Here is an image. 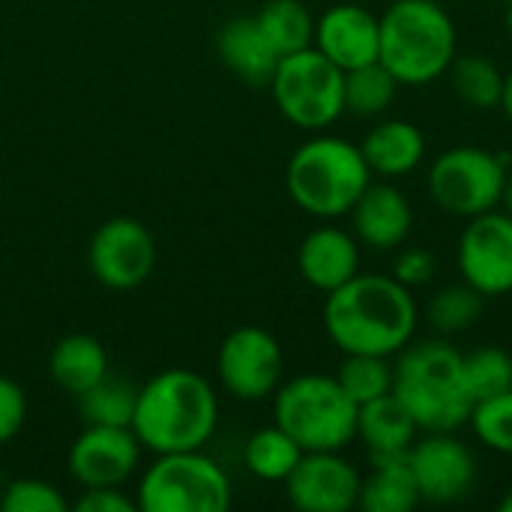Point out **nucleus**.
I'll list each match as a JSON object with an SVG mask.
<instances>
[{
    "instance_id": "nucleus-1",
    "label": "nucleus",
    "mask_w": 512,
    "mask_h": 512,
    "mask_svg": "<svg viewBox=\"0 0 512 512\" xmlns=\"http://www.w3.org/2000/svg\"><path fill=\"white\" fill-rule=\"evenodd\" d=\"M420 309L393 273H357L324 300V330L342 354L396 357L414 342Z\"/></svg>"
},
{
    "instance_id": "nucleus-2",
    "label": "nucleus",
    "mask_w": 512,
    "mask_h": 512,
    "mask_svg": "<svg viewBox=\"0 0 512 512\" xmlns=\"http://www.w3.org/2000/svg\"><path fill=\"white\" fill-rule=\"evenodd\" d=\"M219 423L213 384L192 369H165L138 387L132 432L150 453L204 450Z\"/></svg>"
},
{
    "instance_id": "nucleus-3",
    "label": "nucleus",
    "mask_w": 512,
    "mask_h": 512,
    "mask_svg": "<svg viewBox=\"0 0 512 512\" xmlns=\"http://www.w3.org/2000/svg\"><path fill=\"white\" fill-rule=\"evenodd\" d=\"M393 396L420 432H456L468 423L474 399L465 384L462 354L444 339L411 342L393 363Z\"/></svg>"
},
{
    "instance_id": "nucleus-4",
    "label": "nucleus",
    "mask_w": 512,
    "mask_h": 512,
    "mask_svg": "<svg viewBox=\"0 0 512 512\" xmlns=\"http://www.w3.org/2000/svg\"><path fill=\"white\" fill-rule=\"evenodd\" d=\"M378 21V60L399 87H423L450 72L459 54V33L441 0H393Z\"/></svg>"
},
{
    "instance_id": "nucleus-5",
    "label": "nucleus",
    "mask_w": 512,
    "mask_h": 512,
    "mask_svg": "<svg viewBox=\"0 0 512 512\" xmlns=\"http://www.w3.org/2000/svg\"><path fill=\"white\" fill-rule=\"evenodd\" d=\"M372 183L363 150L339 135H315L303 141L285 168L291 201L315 219H339L351 213Z\"/></svg>"
},
{
    "instance_id": "nucleus-6",
    "label": "nucleus",
    "mask_w": 512,
    "mask_h": 512,
    "mask_svg": "<svg viewBox=\"0 0 512 512\" xmlns=\"http://www.w3.org/2000/svg\"><path fill=\"white\" fill-rule=\"evenodd\" d=\"M360 405L342 390L336 375H297L273 393V423L285 429L303 453L345 450L357 441Z\"/></svg>"
},
{
    "instance_id": "nucleus-7",
    "label": "nucleus",
    "mask_w": 512,
    "mask_h": 512,
    "mask_svg": "<svg viewBox=\"0 0 512 512\" xmlns=\"http://www.w3.org/2000/svg\"><path fill=\"white\" fill-rule=\"evenodd\" d=\"M231 477L201 450L159 453L138 483V512H225Z\"/></svg>"
},
{
    "instance_id": "nucleus-8",
    "label": "nucleus",
    "mask_w": 512,
    "mask_h": 512,
    "mask_svg": "<svg viewBox=\"0 0 512 512\" xmlns=\"http://www.w3.org/2000/svg\"><path fill=\"white\" fill-rule=\"evenodd\" d=\"M270 93L282 117L300 129H327L345 114V72L315 45L279 57Z\"/></svg>"
},
{
    "instance_id": "nucleus-9",
    "label": "nucleus",
    "mask_w": 512,
    "mask_h": 512,
    "mask_svg": "<svg viewBox=\"0 0 512 512\" xmlns=\"http://www.w3.org/2000/svg\"><path fill=\"white\" fill-rule=\"evenodd\" d=\"M507 156L486 147H450L429 168V195L450 216L474 219L501 207L507 183Z\"/></svg>"
},
{
    "instance_id": "nucleus-10",
    "label": "nucleus",
    "mask_w": 512,
    "mask_h": 512,
    "mask_svg": "<svg viewBox=\"0 0 512 512\" xmlns=\"http://www.w3.org/2000/svg\"><path fill=\"white\" fill-rule=\"evenodd\" d=\"M216 372L225 393L240 402H261L279 390L285 375V354L270 330L237 327L219 345Z\"/></svg>"
},
{
    "instance_id": "nucleus-11",
    "label": "nucleus",
    "mask_w": 512,
    "mask_h": 512,
    "mask_svg": "<svg viewBox=\"0 0 512 512\" xmlns=\"http://www.w3.org/2000/svg\"><path fill=\"white\" fill-rule=\"evenodd\" d=\"M456 264L462 282L483 300L512 294V216L495 207L468 219L459 237Z\"/></svg>"
},
{
    "instance_id": "nucleus-12",
    "label": "nucleus",
    "mask_w": 512,
    "mask_h": 512,
    "mask_svg": "<svg viewBox=\"0 0 512 512\" xmlns=\"http://www.w3.org/2000/svg\"><path fill=\"white\" fill-rule=\"evenodd\" d=\"M87 264L99 285L111 291H132L147 282L156 267L153 234L132 216H114L90 237Z\"/></svg>"
},
{
    "instance_id": "nucleus-13",
    "label": "nucleus",
    "mask_w": 512,
    "mask_h": 512,
    "mask_svg": "<svg viewBox=\"0 0 512 512\" xmlns=\"http://www.w3.org/2000/svg\"><path fill=\"white\" fill-rule=\"evenodd\" d=\"M408 468L417 480L420 501L456 504L477 483V459L456 432H426L408 450Z\"/></svg>"
},
{
    "instance_id": "nucleus-14",
    "label": "nucleus",
    "mask_w": 512,
    "mask_h": 512,
    "mask_svg": "<svg viewBox=\"0 0 512 512\" xmlns=\"http://www.w3.org/2000/svg\"><path fill=\"white\" fill-rule=\"evenodd\" d=\"M360 471L339 450L303 453L285 480V495L300 512H348L360 501Z\"/></svg>"
},
{
    "instance_id": "nucleus-15",
    "label": "nucleus",
    "mask_w": 512,
    "mask_h": 512,
    "mask_svg": "<svg viewBox=\"0 0 512 512\" xmlns=\"http://www.w3.org/2000/svg\"><path fill=\"white\" fill-rule=\"evenodd\" d=\"M141 450L132 426H87L69 447V474L84 489L123 486L135 474Z\"/></svg>"
},
{
    "instance_id": "nucleus-16",
    "label": "nucleus",
    "mask_w": 512,
    "mask_h": 512,
    "mask_svg": "<svg viewBox=\"0 0 512 512\" xmlns=\"http://www.w3.org/2000/svg\"><path fill=\"white\" fill-rule=\"evenodd\" d=\"M381 21L360 3H336L315 18L312 45L342 72L378 60Z\"/></svg>"
},
{
    "instance_id": "nucleus-17",
    "label": "nucleus",
    "mask_w": 512,
    "mask_h": 512,
    "mask_svg": "<svg viewBox=\"0 0 512 512\" xmlns=\"http://www.w3.org/2000/svg\"><path fill=\"white\" fill-rule=\"evenodd\" d=\"M351 222H354V237L363 246L375 252H390L408 240L414 225V210L408 195L390 180H384L366 186V192L351 207Z\"/></svg>"
},
{
    "instance_id": "nucleus-18",
    "label": "nucleus",
    "mask_w": 512,
    "mask_h": 512,
    "mask_svg": "<svg viewBox=\"0 0 512 512\" xmlns=\"http://www.w3.org/2000/svg\"><path fill=\"white\" fill-rule=\"evenodd\" d=\"M297 270L315 291L330 294L360 273V240L345 228L321 225L303 237Z\"/></svg>"
},
{
    "instance_id": "nucleus-19",
    "label": "nucleus",
    "mask_w": 512,
    "mask_h": 512,
    "mask_svg": "<svg viewBox=\"0 0 512 512\" xmlns=\"http://www.w3.org/2000/svg\"><path fill=\"white\" fill-rule=\"evenodd\" d=\"M417 438H420V426L393 393L360 405L357 441H363L369 462L405 459Z\"/></svg>"
},
{
    "instance_id": "nucleus-20",
    "label": "nucleus",
    "mask_w": 512,
    "mask_h": 512,
    "mask_svg": "<svg viewBox=\"0 0 512 512\" xmlns=\"http://www.w3.org/2000/svg\"><path fill=\"white\" fill-rule=\"evenodd\" d=\"M216 51L222 63L249 87H270V78L279 66V54L252 18H231L216 33Z\"/></svg>"
},
{
    "instance_id": "nucleus-21",
    "label": "nucleus",
    "mask_w": 512,
    "mask_h": 512,
    "mask_svg": "<svg viewBox=\"0 0 512 512\" xmlns=\"http://www.w3.org/2000/svg\"><path fill=\"white\" fill-rule=\"evenodd\" d=\"M360 150H363V159L372 174H378L384 180H396V177H405L420 168V162L426 156V138H423L420 126H414L411 120L393 117V120L375 123L366 132Z\"/></svg>"
},
{
    "instance_id": "nucleus-22",
    "label": "nucleus",
    "mask_w": 512,
    "mask_h": 512,
    "mask_svg": "<svg viewBox=\"0 0 512 512\" xmlns=\"http://www.w3.org/2000/svg\"><path fill=\"white\" fill-rule=\"evenodd\" d=\"M48 372H51V381L63 393L78 399L84 390H90L108 375V354L96 336L69 333L51 348Z\"/></svg>"
},
{
    "instance_id": "nucleus-23",
    "label": "nucleus",
    "mask_w": 512,
    "mask_h": 512,
    "mask_svg": "<svg viewBox=\"0 0 512 512\" xmlns=\"http://www.w3.org/2000/svg\"><path fill=\"white\" fill-rule=\"evenodd\" d=\"M420 504L417 480L405 459L372 462V474L360 483L357 507L366 512H411Z\"/></svg>"
},
{
    "instance_id": "nucleus-24",
    "label": "nucleus",
    "mask_w": 512,
    "mask_h": 512,
    "mask_svg": "<svg viewBox=\"0 0 512 512\" xmlns=\"http://www.w3.org/2000/svg\"><path fill=\"white\" fill-rule=\"evenodd\" d=\"M300 459H303V447L276 423L258 429L243 447V465L249 468L252 477L264 483H285Z\"/></svg>"
},
{
    "instance_id": "nucleus-25",
    "label": "nucleus",
    "mask_w": 512,
    "mask_h": 512,
    "mask_svg": "<svg viewBox=\"0 0 512 512\" xmlns=\"http://www.w3.org/2000/svg\"><path fill=\"white\" fill-rule=\"evenodd\" d=\"M255 21L279 57L303 51L315 39V18L300 0H267L255 12Z\"/></svg>"
},
{
    "instance_id": "nucleus-26",
    "label": "nucleus",
    "mask_w": 512,
    "mask_h": 512,
    "mask_svg": "<svg viewBox=\"0 0 512 512\" xmlns=\"http://www.w3.org/2000/svg\"><path fill=\"white\" fill-rule=\"evenodd\" d=\"M396 93L399 81L381 60L345 72V111L357 117H381L393 105Z\"/></svg>"
},
{
    "instance_id": "nucleus-27",
    "label": "nucleus",
    "mask_w": 512,
    "mask_h": 512,
    "mask_svg": "<svg viewBox=\"0 0 512 512\" xmlns=\"http://www.w3.org/2000/svg\"><path fill=\"white\" fill-rule=\"evenodd\" d=\"M450 81L459 99L477 111H489L501 105L504 72L483 54H456L450 66Z\"/></svg>"
},
{
    "instance_id": "nucleus-28",
    "label": "nucleus",
    "mask_w": 512,
    "mask_h": 512,
    "mask_svg": "<svg viewBox=\"0 0 512 512\" xmlns=\"http://www.w3.org/2000/svg\"><path fill=\"white\" fill-rule=\"evenodd\" d=\"M135 402H138V387L126 378H111V375H105L99 384H93L78 396V408L87 426H132Z\"/></svg>"
},
{
    "instance_id": "nucleus-29",
    "label": "nucleus",
    "mask_w": 512,
    "mask_h": 512,
    "mask_svg": "<svg viewBox=\"0 0 512 512\" xmlns=\"http://www.w3.org/2000/svg\"><path fill=\"white\" fill-rule=\"evenodd\" d=\"M393 378H396L393 357H378V354H345V360L336 369V381L357 405L390 396Z\"/></svg>"
},
{
    "instance_id": "nucleus-30",
    "label": "nucleus",
    "mask_w": 512,
    "mask_h": 512,
    "mask_svg": "<svg viewBox=\"0 0 512 512\" xmlns=\"http://www.w3.org/2000/svg\"><path fill=\"white\" fill-rule=\"evenodd\" d=\"M483 312V297L471 285H447L432 294L426 306V321L432 324L435 333L441 336H456L465 333L477 324Z\"/></svg>"
},
{
    "instance_id": "nucleus-31",
    "label": "nucleus",
    "mask_w": 512,
    "mask_h": 512,
    "mask_svg": "<svg viewBox=\"0 0 512 512\" xmlns=\"http://www.w3.org/2000/svg\"><path fill=\"white\" fill-rule=\"evenodd\" d=\"M462 369L474 402L498 396L512 387V354L504 348L486 345L471 354H462Z\"/></svg>"
},
{
    "instance_id": "nucleus-32",
    "label": "nucleus",
    "mask_w": 512,
    "mask_h": 512,
    "mask_svg": "<svg viewBox=\"0 0 512 512\" xmlns=\"http://www.w3.org/2000/svg\"><path fill=\"white\" fill-rule=\"evenodd\" d=\"M468 426L483 447L501 456H512V387L498 396L474 402Z\"/></svg>"
},
{
    "instance_id": "nucleus-33",
    "label": "nucleus",
    "mask_w": 512,
    "mask_h": 512,
    "mask_svg": "<svg viewBox=\"0 0 512 512\" xmlns=\"http://www.w3.org/2000/svg\"><path fill=\"white\" fill-rule=\"evenodd\" d=\"M0 510L3 512H66L69 501L63 498V492L45 480H12L0 498Z\"/></svg>"
},
{
    "instance_id": "nucleus-34",
    "label": "nucleus",
    "mask_w": 512,
    "mask_h": 512,
    "mask_svg": "<svg viewBox=\"0 0 512 512\" xmlns=\"http://www.w3.org/2000/svg\"><path fill=\"white\" fill-rule=\"evenodd\" d=\"M27 420V396L24 390L12 381L0 375V447L9 444Z\"/></svg>"
},
{
    "instance_id": "nucleus-35",
    "label": "nucleus",
    "mask_w": 512,
    "mask_h": 512,
    "mask_svg": "<svg viewBox=\"0 0 512 512\" xmlns=\"http://www.w3.org/2000/svg\"><path fill=\"white\" fill-rule=\"evenodd\" d=\"M435 273H438V261L429 249H405L393 264V276L411 291L420 285H429Z\"/></svg>"
},
{
    "instance_id": "nucleus-36",
    "label": "nucleus",
    "mask_w": 512,
    "mask_h": 512,
    "mask_svg": "<svg viewBox=\"0 0 512 512\" xmlns=\"http://www.w3.org/2000/svg\"><path fill=\"white\" fill-rule=\"evenodd\" d=\"M78 512H138V501L126 498L120 486H102V489H84V495L75 501Z\"/></svg>"
},
{
    "instance_id": "nucleus-37",
    "label": "nucleus",
    "mask_w": 512,
    "mask_h": 512,
    "mask_svg": "<svg viewBox=\"0 0 512 512\" xmlns=\"http://www.w3.org/2000/svg\"><path fill=\"white\" fill-rule=\"evenodd\" d=\"M512 120V69L504 75V90H501V105H498Z\"/></svg>"
},
{
    "instance_id": "nucleus-38",
    "label": "nucleus",
    "mask_w": 512,
    "mask_h": 512,
    "mask_svg": "<svg viewBox=\"0 0 512 512\" xmlns=\"http://www.w3.org/2000/svg\"><path fill=\"white\" fill-rule=\"evenodd\" d=\"M501 210L512 216V174L507 177V183H504V195H501Z\"/></svg>"
},
{
    "instance_id": "nucleus-39",
    "label": "nucleus",
    "mask_w": 512,
    "mask_h": 512,
    "mask_svg": "<svg viewBox=\"0 0 512 512\" xmlns=\"http://www.w3.org/2000/svg\"><path fill=\"white\" fill-rule=\"evenodd\" d=\"M498 510H501V512H512V489H510V492H507V495H504V498H501Z\"/></svg>"
},
{
    "instance_id": "nucleus-40",
    "label": "nucleus",
    "mask_w": 512,
    "mask_h": 512,
    "mask_svg": "<svg viewBox=\"0 0 512 512\" xmlns=\"http://www.w3.org/2000/svg\"><path fill=\"white\" fill-rule=\"evenodd\" d=\"M504 21H507V33H510L512 39V0L507 3V18H504Z\"/></svg>"
},
{
    "instance_id": "nucleus-41",
    "label": "nucleus",
    "mask_w": 512,
    "mask_h": 512,
    "mask_svg": "<svg viewBox=\"0 0 512 512\" xmlns=\"http://www.w3.org/2000/svg\"><path fill=\"white\" fill-rule=\"evenodd\" d=\"M507 3H510V0H507Z\"/></svg>"
}]
</instances>
